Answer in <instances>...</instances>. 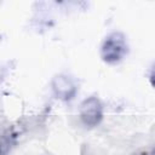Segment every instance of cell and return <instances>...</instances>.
<instances>
[{"instance_id": "6da1fadb", "label": "cell", "mask_w": 155, "mask_h": 155, "mask_svg": "<svg viewBox=\"0 0 155 155\" xmlns=\"http://www.w3.org/2000/svg\"><path fill=\"white\" fill-rule=\"evenodd\" d=\"M128 52V45L125 35L120 31H114L109 34L103 41L101 48L102 59L109 64H115L121 62Z\"/></svg>"}, {"instance_id": "277c9868", "label": "cell", "mask_w": 155, "mask_h": 155, "mask_svg": "<svg viewBox=\"0 0 155 155\" xmlns=\"http://www.w3.org/2000/svg\"><path fill=\"white\" fill-rule=\"evenodd\" d=\"M149 81H150V85L155 88V62L153 63L151 65V69H150V74H149Z\"/></svg>"}, {"instance_id": "7a4b0ae2", "label": "cell", "mask_w": 155, "mask_h": 155, "mask_svg": "<svg viewBox=\"0 0 155 155\" xmlns=\"http://www.w3.org/2000/svg\"><path fill=\"white\" fill-rule=\"evenodd\" d=\"M79 115L82 124L87 127L99 125L103 119V105L97 97H87L84 99L79 108Z\"/></svg>"}, {"instance_id": "5b68a950", "label": "cell", "mask_w": 155, "mask_h": 155, "mask_svg": "<svg viewBox=\"0 0 155 155\" xmlns=\"http://www.w3.org/2000/svg\"><path fill=\"white\" fill-rule=\"evenodd\" d=\"M133 155H155V148H153L150 150H142V151H138Z\"/></svg>"}, {"instance_id": "3957f363", "label": "cell", "mask_w": 155, "mask_h": 155, "mask_svg": "<svg viewBox=\"0 0 155 155\" xmlns=\"http://www.w3.org/2000/svg\"><path fill=\"white\" fill-rule=\"evenodd\" d=\"M52 91L57 98L62 101H70L75 97L78 87L71 78L67 75H57L52 80Z\"/></svg>"}]
</instances>
